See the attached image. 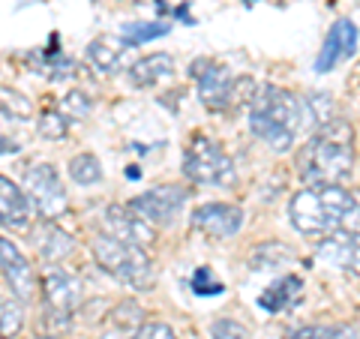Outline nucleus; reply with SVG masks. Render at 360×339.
<instances>
[{
	"mask_svg": "<svg viewBox=\"0 0 360 339\" xmlns=\"http://www.w3.org/2000/svg\"><path fill=\"white\" fill-rule=\"evenodd\" d=\"M295 168L307 186H333L354 168V132L345 120L333 117L300 144Z\"/></svg>",
	"mask_w": 360,
	"mask_h": 339,
	"instance_id": "obj_1",
	"label": "nucleus"
},
{
	"mask_svg": "<svg viewBox=\"0 0 360 339\" xmlns=\"http://www.w3.org/2000/svg\"><path fill=\"white\" fill-rule=\"evenodd\" d=\"M312 123V115L307 108V99L295 96L283 87H258L255 99L250 103V132L262 139L270 151L285 153L297 141L300 132H307Z\"/></svg>",
	"mask_w": 360,
	"mask_h": 339,
	"instance_id": "obj_2",
	"label": "nucleus"
},
{
	"mask_svg": "<svg viewBox=\"0 0 360 339\" xmlns=\"http://www.w3.org/2000/svg\"><path fill=\"white\" fill-rule=\"evenodd\" d=\"M288 217L300 234H330L340 229L360 234V198L342 184L307 186L291 198Z\"/></svg>",
	"mask_w": 360,
	"mask_h": 339,
	"instance_id": "obj_3",
	"label": "nucleus"
},
{
	"mask_svg": "<svg viewBox=\"0 0 360 339\" xmlns=\"http://www.w3.org/2000/svg\"><path fill=\"white\" fill-rule=\"evenodd\" d=\"M94 258L108 276H115L127 288L144 291L153 279V264H150V255L144 252V246L123 243L117 237L99 234L94 241Z\"/></svg>",
	"mask_w": 360,
	"mask_h": 339,
	"instance_id": "obj_4",
	"label": "nucleus"
},
{
	"mask_svg": "<svg viewBox=\"0 0 360 339\" xmlns=\"http://www.w3.org/2000/svg\"><path fill=\"white\" fill-rule=\"evenodd\" d=\"M184 174L201 186H229L234 184V162L219 141L195 139L184 153Z\"/></svg>",
	"mask_w": 360,
	"mask_h": 339,
	"instance_id": "obj_5",
	"label": "nucleus"
},
{
	"mask_svg": "<svg viewBox=\"0 0 360 339\" xmlns=\"http://www.w3.org/2000/svg\"><path fill=\"white\" fill-rule=\"evenodd\" d=\"M25 196L42 219H58L66 210V189L60 184L58 168L49 162L25 168Z\"/></svg>",
	"mask_w": 360,
	"mask_h": 339,
	"instance_id": "obj_6",
	"label": "nucleus"
},
{
	"mask_svg": "<svg viewBox=\"0 0 360 339\" xmlns=\"http://www.w3.org/2000/svg\"><path fill=\"white\" fill-rule=\"evenodd\" d=\"M42 300H45V307H49L51 315H58L60 321H66L78 307H82V282H78V276H72L70 270H63L60 264L45 267Z\"/></svg>",
	"mask_w": 360,
	"mask_h": 339,
	"instance_id": "obj_7",
	"label": "nucleus"
},
{
	"mask_svg": "<svg viewBox=\"0 0 360 339\" xmlns=\"http://www.w3.org/2000/svg\"><path fill=\"white\" fill-rule=\"evenodd\" d=\"M186 198H189V192L184 186L168 184V186H156V189H148V192H141V196H135L129 201V207L139 213L141 219H148L150 225H168V222H174V217L180 210H184Z\"/></svg>",
	"mask_w": 360,
	"mask_h": 339,
	"instance_id": "obj_8",
	"label": "nucleus"
},
{
	"mask_svg": "<svg viewBox=\"0 0 360 339\" xmlns=\"http://www.w3.org/2000/svg\"><path fill=\"white\" fill-rule=\"evenodd\" d=\"M193 78L198 82V99L213 111H229V94L234 75L229 66H222L210 58H198L193 63Z\"/></svg>",
	"mask_w": 360,
	"mask_h": 339,
	"instance_id": "obj_9",
	"label": "nucleus"
},
{
	"mask_svg": "<svg viewBox=\"0 0 360 339\" xmlns=\"http://www.w3.org/2000/svg\"><path fill=\"white\" fill-rule=\"evenodd\" d=\"M315 258L328 267L360 276V234L348 229L324 234V241L315 246Z\"/></svg>",
	"mask_w": 360,
	"mask_h": 339,
	"instance_id": "obj_10",
	"label": "nucleus"
},
{
	"mask_svg": "<svg viewBox=\"0 0 360 339\" xmlns=\"http://www.w3.org/2000/svg\"><path fill=\"white\" fill-rule=\"evenodd\" d=\"M99 222H103V234L117 237V241H123V243L144 246V250H148V246L153 243V237H156L153 234V225L148 219H141L129 205L127 207H120V205L108 207Z\"/></svg>",
	"mask_w": 360,
	"mask_h": 339,
	"instance_id": "obj_11",
	"label": "nucleus"
},
{
	"mask_svg": "<svg viewBox=\"0 0 360 339\" xmlns=\"http://www.w3.org/2000/svg\"><path fill=\"white\" fill-rule=\"evenodd\" d=\"M193 229L210 237H234L243 229V210L234 205H225V201H207L193 210Z\"/></svg>",
	"mask_w": 360,
	"mask_h": 339,
	"instance_id": "obj_12",
	"label": "nucleus"
},
{
	"mask_svg": "<svg viewBox=\"0 0 360 339\" xmlns=\"http://www.w3.org/2000/svg\"><path fill=\"white\" fill-rule=\"evenodd\" d=\"M357 51V25L348 18H340L336 25L328 30L324 37V45L315 58V72H333L342 60H348Z\"/></svg>",
	"mask_w": 360,
	"mask_h": 339,
	"instance_id": "obj_13",
	"label": "nucleus"
},
{
	"mask_svg": "<svg viewBox=\"0 0 360 339\" xmlns=\"http://www.w3.org/2000/svg\"><path fill=\"white\" fill-rule=\"evenodd\" d=\"M0 274L6 276L9 288L18 300H30L37 295V274H33L30 262L21 255L18 246L6 237H0Z\"/></svg>",
	"mask_w": 360,
	"mask_h": 339,
	"instance_id": "obj_14",
	"label": "nucleus"
},
{
	"mask_svg": "<svg viewBox=\"0 0 360 339\" xmlns=\"http://www.w3.org/2000/svg\"><path fill=\"white\" fill-rule=\"evenodd\" d=\"M30 217H33V207H30V198L25 196V189L0 174V225H6V229H27Z\"/></svg>",
	"mask_w": 360,
	"mask_h": 339,
	"instance_id": "obj_15",
	"label": "nucleus"
},
{
	"mask_svg": "<svg viewBox=\"0 0 360 339\" xmlns=\"http://www.w3.org/2000/svg\"><path fill=\"white\" fill-rule=\"evenodd\" d=\"M33 246L37 252L45 258V262L58 264V262H66L75 250V241L66 234L60 225H54V219H42L37 229H33Z\"/></svg>",
	"mask_w": 360,
	"mask_h": 339,
	"instance_id": "obj_16",
	"label": "nucleus"
},
{
	"mask_svg": "<svg viewBox=\"0 0 360 339\" xmlns=\"http://www.w3.org/2000/svg\"><path fill=\"white\" fill-rule=\"evenodd\" d=\"M127 51H129V42L127 39H115V37H96L94 42L87 45L90 63H94L99 72H105V75L120 72V70H129Z\"/></svg>",
	"mask_w": 360,
	"mask_h": 339,
	"instance_id": "obj_17",
	"label": "nucleus"
},
{
	"mask_svg": "<svg viewBox=\"0 0 360 339\" xmlns=\"http://www.w3.org/2000/svg\"><path fill=\"white\" fill-rule=\"evenodd\" d=\"M172 72H174V58L160 51V54H144V58L132 60L127 70V78L132 87H153Z\"/></svg>",
	"mask_w": 360,
	"mask_h": 339,
	"instance_id": "obj_18",
	"label": "nucleus"
},
{
	"mask_svg": "<svg viewBox=\"0 0 360 339\" xmlns=\"http://www.w3.org/2000/svg\"><path fill=\"white\" fill-rule=\"evenodd\" d=\"M300 288H303L300 276H283V279H276L262 298H258V307H262L264 312L276 315V312H283L288 307H295L297 298H300Z\"/></svg>",
	"mask_w": 360,
	"mask_h": 339,
	"instance_id": "obj_19",
	"label": "nucleus"
},
{
	"mask_svg": "<svg viewBox=\"0 0 360 339\" xmlns=\"http://www.w3.org/2000/svg\"><path fill=\"white\" fill-rule=\"evenodd\" d=\"M0 115L6 120H15V123H27L33 117V103L21 94V90L13 87H0Z\"/></svg>",
	"mask_w": 360,
	"mask_h": 339,
	"instance_id": "obj_20",
	"label": "nucleus"
},
{
	"mask_svg": "<svg viewBox=\"0 0 360 339\" xmlns=\"http://www.w3.org/2000/svg\"><path fill=\"white\" fill-rule=\"evenodd\" d=\"M66 168H70V177L75 180L78 186H94V184L103 180V165H99V160H96L94 153H78V156H72Z\"/></svg>",
	"mask_w": 360,
	"mask_h": 339,
	"instance_id": "obj_21",
	"label": "nucleus"
},
{
	"mask_svg": "<svg viewBox=\"0 0 360 339\" xmlns=\"http://www.w3.org/2000/svg\"><path fill=\"white\" fill-rule=\"evenodd\" d=\"M165 33L168 25H162V21H129L120 27V39H127L129 45H144L156 37H165Z\"/></svg>",
	"mask_w": 360,
	"mask_h": 339,
	"instance_id": "obj_22",
	"label": "nucleus"
},
{
	"mask_svg": "<svg viewBox=\"0 0 360 339\" xmlns=\"http://www.w3.org/2000/svg\"><path fill=\"white\" fill-rule=\"evenodd\" d=\"M108 324L117 327V331L135 333L144 324V309L139 307V303H132V300H123V303H117V307L108 312Z\"/></svg>",
	"mask_w": 360,
	"mask_h": 339,
	"instance_id": "obj_23",
	"label": "nucleus"
},
{
	"mask_svg": "<svg viewBox=\"0 0 360 339\" xmlns=\"http://www.w3.org/2000/svg\"><path fill=\"white\" fill-rule=\"evenodd\" d=\"M288 339H357V331L348 324H307L297 327Z\"/></svg>",
	"mask_w": 360,
	"mask_h": 339,
	"instance_id": "obj_24",
	"label": "nucleus"
},
{
	"mask_svg": "<svg viewBox=\"0 0 360 339\" xmlns=\"http://www.w3.org/2000/svg\"><path fill=\"white\" fill-rule=\"evenodd\" d=\"M291 258V250L283 243H262L250 252V270H264V267H276Z\"/></svg>",
	"mask_w": 360,
	"mask_h": 339,
	"instance_id": "obj_25",
	"label": "nucleus"
},
{
	"mask_svg": "<svg viewBox=\"0 0 360 339\" xmlns=\"http://www.w3.org/2000/svg\"><path fill=\"white\" fill-rule=\"evenodd\" d=\"M25 327V309L15 300L0 298V339H13Z\"/></svg>",
	"mask_w": 360,
	"mask_h": 339,
	"instance_id": "obj_26",
	"label": "nucleus"
},
{
	"mask_svg": "<svg viewBox=\"0 0 360 339\" xmlns=\"http://www.w3.org/2000/svg\"><path fill=\"white\" fill-rule=\"evenodd\" d=\"M58 111L66 117V120H84L87 115H90V99H87V94H82V90H70L63 99H60V105H58Z\"/></svg>",
	"mask_w": 360,
	"mask_h": 339,
	"instance_id": "obj_27",
	"label": "nucleus"
},
{
	"mask_svg": "<svg viewBox=\"0 0 360 339\" xmlns=\"http://www.w3.org/2000/svg\"><path fill=\"white\" fill-rule=\"evenodd\" d=\"M258 94V84H255V78L250 75H238L231 82V94H229V111L234 108H240V105H250L252 99Z\"/></svg>",
	"mask_w": 360,
	"mask_h": 339,
	"instance_id": "obj_28",
	"label": "nucleus"
},
{
	"mask_svg": "<svg viewBox=\"0 0 360 339\" xmlns=\"http://www.w3.org/2000/svg\"><path fill=\"white\" fill-rule=\"evenodd\" d=\"M37 129H39V135L42 139H63L66 132H70V120H66L60 111H42L39 115V120H37Z\"/></svg>",
	"mask_w": 360,
	"mask_h": 339,
	"instance_id": "obj_29",
	"label": "nucleus"
},
{
	"mask_svg": "<svg viewBox=\"0 0 360 339\" xmlns=\"http://www.w3.org/2000/svg\"><path fill=\"white\" fill-rule=\"evenodd\" d=\"M210 339H250V331L234 319H217L210 324Z\"/></svg>",
	"mask_w": 360,
	"mask_h": 339,
	"instance_id": "obj_30",
	"label": "nucleus"
},
{
	"mask_svg": "<svg viewBox=\"0 0 360 339\" xmlns=\"http://www.w3.org/2000/svg\"><path fill=\"white\" fill-rule=\"evenodd\" d=\"M132 339H177V336H174L172 327L162 324V321H144L139 331L132 333Z\"/></svg>",
	"mask_w": 360,
	"mask_h": 339,
	"instance_id": "obj_31",
	"label": "nucleus"
},
{
	"mask_svg": "<svg viewBox=\"0 0 360 339\" xmlns=\"http://www.w3.org/2000/svg\"><path fill=\"white\" fill-rule=\"evenodd\" d=\"M18 151V144L13 139H6V135H0V156H6V153H15Z\"/></svg>",
	"mask_w": 360,
	"mask_h": 339,
	"instance_id": "obj_32",
	"label": "nucleus"
},
{
	"mask_svg": "<svg viewBox=\"0 0 360 339\" xmlns=\"http://www.w3.org/2000/svg\"><path fill=\"white\" fill-rule=\"evenodd\" d=\"M37 339H58V336H37Z\"/></svg>",
	"mask_w": 360,
	"mask_h": 339,
	"instance_id": "obj_33",
	"label": "nucleus"
}]
</instances>
